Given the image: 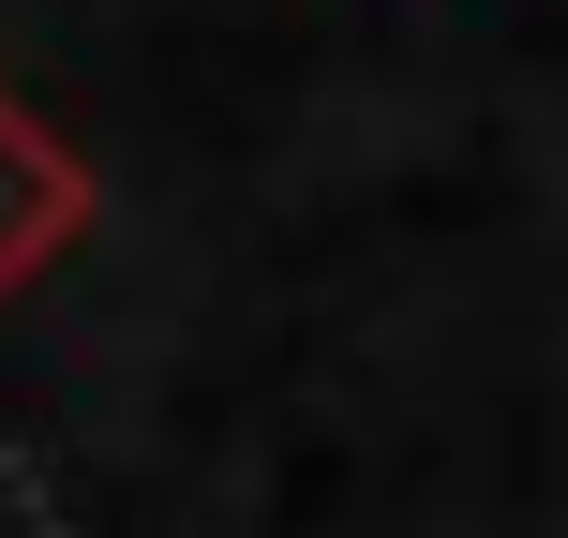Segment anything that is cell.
Instances as JSON below:
<instances>
[{"instance_id": "6da1fadb", "label": "cell", "mask_w": 568, "mask_h": 538, "mask_svg": "<svg viewBox=\"0 0 568 538\" xmlns=\"http://www.w3.org/2000/svg\"><path fill=\"white\" fill-rule=\"evenodd\" d=\"M60 225H75V165H60V150L30 135V105H0V284L45 255Z\"/></svg>"}]
</instances>
